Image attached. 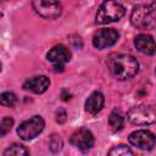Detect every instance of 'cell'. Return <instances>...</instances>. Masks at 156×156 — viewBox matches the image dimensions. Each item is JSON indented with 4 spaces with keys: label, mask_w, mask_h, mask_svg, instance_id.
Masks as SVG:
<instances>
[{
    "label": "cell",
    "mask_w": 156,
    "mask_h": 156,
    "mask_svg": "<svg viewBox=\"0 0 156 156\" xmlns=\"http://www.w3.org/2000/svg\"><path fill=\"white\" fill-rule=\"evenodd\" d=\"M108 68L111 74L118 80L133 78L139 71L136 58L129 54H116L108 60Z\"/></svg>",
    "instance_id": "cell-1"
},
{
    "label": "cell",
    "mask_w": 156,
    "mask_h": 156,
    "mask_svg": "<svg viewBox=\"0 0 156 156\" xmlns=\"http://www.w3.org/2000/svg\"><path fill=\"white\" fill-rule=\"evenodd\" d=\"M132 23L141 29L151 28L156 24V1H147L136 5L130 15Z\"/></svg>",
    "instance_id": "cell-2"
},
{
    "label": "cell",
    "mask_w": 156,
    "mask_h": 156,
    "mask_svg": "<svg viewBox=\"0 0 156 156\" xmlns=\"http://www.w3.org/2000/svg\"><path fill=\"white\" fill-rule=\"evenodd\" d=\"M126 13V9L123 5L118 4L115 0H104L99 6L95 22L98 24H107L116 21H119Z\"/></svg>",
    "instance_id": "cell-3"
},
{
    "label": "cell",
    "mask_w": 156,
    "mask_h": 156,
    "mask_svg": "<svg viewBox=\"0 0 156 156\" xmlns=\"http://www.w3.org/2000/svg\"><path fill=\"white\" fill-rule=\"evenodd\" d=\"M130 123L136 126H149L156 123V105H140L132 107L127 115Z\"/></svg>",
    "instance_id": "cell-4"
},
{
    "label": "cell",
    "mask_w": 156,
    "mask_h": 156,
    "mask_svg": "<svg viewBox=\"0 0 156 156\" xmlns=\"http://www.w3.org/2000/svg\"><path fill=\"white\" fill-rule=\"evenodd\" d=\"M45 122L40 116H33L32 118L22 122L17 128V134L22 140H32L38 136L44 129Z\"/></svg>",
    "instance_id": "cell-5"
},
{
    "label": "cell",
    "mask_w": 156,
    "mask_h": 156,
    "mask_svg": "<svg viewBox=\"0 0 156 156\" xmlns=\"http://www.w3.org/2000/svg\"><path fill=\"white\" fill-rule=\"evenodd\" d=\"M32 6L39 16L46 20H55L62 12L58 0H33Z\"/></svg>",
    "instance_id": "cell-6"
},
{
    "label": "cell",
    "mask_w": 156,
    "mask_h": 156,
    "mask_svg": "<svg viewBox=\"0 0 156 156\" xmlns=\"http://www.w3.org/2000/svg\"><path fill=\"white\" fill-rule=\"evenodd\" d=\"M119 34L113 28H102L94 33L93 35V45L96 49H106L117 43Z\"/></svg>",
    "instance_id": "cell-7"
},
{
    "label": "cell",
    "mask_w": 156,
    "mask_h": 156,
    "mask_svg": "<svg viewBox=\"0 0 156 156\" xmlns=\"http://www.w3.org/2000/svg\"><path fill=\"white\" fill-rule=\"evenodd\" d=\"M128 140L133 146H136L140 150H151L155 146L156 136L150 130L140 129L130 133Z\"/></svg>",
    "instance_id": "cell-8"
},
{
    "label": "cell",
    "mask_w": 156,
    "mask_h": 156,
    "mask_svg": "<svg viewBox=\"0 0 156 156\" xmlns=\"http://www.w3.org/2000/svg\"><path fill=\"white\" fill-rule=\"evenodd\" d=\"M69 141H71V144L74 147H77L80 151H88V150H90L94 146V143H95L91 132L88 130V129H85V128H80L77 132H74L71 135Z\"/></svg>",
    "instance_id": "cell-9"
},
{
    "label": "cell",
    "mask_w": 156,
    "mask_h": 156,
    "mask_svg": "<svg viewBox=\"0 0 156 156\" xmlns=\"http://www.w3.org/2000/svg\"><path fill=\"white\" fill-rule=\"evenodd\" d=\"M71 51L65 45H55L46 54L48 61L52 62L54 65H65L71 60Z\"/></svg>",
    "instance_id": "cell-10"
},
{
    "label": "cell",
    "mask_w": 156,
    "mask_h": 156,
    "mask_svg": "<svg viewBox=\"0 0 156 156\" xmlns=\"http://www.w3.org/2000/svg\"><path fill=\"white\" fill-rule=\"evenodd\" d=\"M50 85V79L46 76H35L27 79L23 83V89L29 90L34 94H41L48 90Z\"/></svg>",
    "instance_id": "cell-11"
},
{
    "label": "cell",
    "mask_w": 156,
    "mask_h": 156,
    "mask_svg": "<svg viewBox=\"0 0 156 156\" xmlns=\"http://www.w3.org/2000/svg\"><path fill=\"white\" fill-rule=\"evenodd\" d=\"M134 45L138 51L145 55H154L156 51V43L150 34H139L134 39Z\"/></svg>",
    "instance_id": "cell-12"
},
{
    "label": "cell",
    "mask_w": 156,
    "mask_h": 156,
    "mask_svg": "<svg viewBox=\"0 0 156 156\" xmlns=\"http://www.w3.org/2000/svg\"><path fill=\"white\" fill-rule=\"evenodd\" d=\"M104 104H105V98L102 93L94 91L89 95V98L85 101V111L91 115H96L98 112L101 111V108L104 107Z\"/></svg>",
    "instance_id": "cell-13"
},
{
    "label": "cell",
    "mask_w": 156,
    "mask_h": 156,
    "mask_svg": "<svg viewBox=\"0 0 156 156\" xmlns=\"http://www.w3.org/2000/svg\"><path fill=\"white\" fill-rule=\"evenodd\" d=\"M108 123H110V126H111V128L113 130H116V132L117 130H121L123 128V126H124L123 115L119 111H117V110L112 111L111 115H110V117H108Z\"/></svg>",
    "instance_id": "cell-14"
},
{
    "label": "cell",
    "mask_w": 156,
    "mask_h": 156,
    "mask_svg": "<svg viewBox=\"0 0 156 156\" xmlns=\"http://www.w3.org/2000/svg\"><path fill=\"white\" fill-rule=\"evenodd\" d=\"M29 151L27 147H24L23 145L20 144H12L10 145L5 151H4V156H10V155H15V156H26L28 155Z\"/></svg>",
    "instance_id": "cell-15"
},
{
    "label": "cell",
    "mask_w": 156,
    "mask_h": 156,
    "mask_svg": "<svg viewBox=\"0 0 156 156\" xmlns=\"http://www.w3.org/2000/svg\"><path fill=\"white\" fill-rule=\"evenodd\" d=\"M0 100H1V105L2 106H7V107H12L15 106L17 99H16V95L11 91H5L0 95Z\"/></svg>",
    "instance_id": "cell-16"
},
{
    "label": "cell",
    "mask_w": 156,
    "mask_h": 156,
    "mask_svg": "<svg viewBox=\"0 0 156 156\" xmlns=\"http://www.w3.org/2000/svg\"><path fill=\"white\" fill-rule=\"evenodd\" d=\"M62 139L60 135L57 134H52L49 139V149L52 151V152H58L61 149H62Z\"/></svg>",
    "instance_id": "cell-17"
},
{
    "label": "cell",
    "mask_w": 156,
    "mask_h": 156,
    "mask_svg": "<svg viewBox=\"0 0 156 156\" xmlns=\"http://www.w3.org/2000/svg\"><path fill=\"white\" fill-rule=\"evenodd\" d=\"M134 152L126 145H118V146H113L110 151L108 155L111 156H126V155H133Z\"/></svg>",
    "instance_id": "cell-18"
},
{
    "label": "cell",
    "mask_w": 156,
    "mask_h": 156,
    "mask_svg": "<svg viewBox=\"0 0 156 156\" xmlns=\"http://www.w3.org/2000/svg\"><path fill=\"white\" fill-rule=\"evenodd\" d=\"M12 126H13V119L11 117H4L0 123V135L4 136L5 134H7L11 130Z\"/></svg>",
    "instance_id": "cell-19"
},
{
    "label": "cell",
    "mask_w": 156,
    "mask_h": 156,
    "mask_svg": "<svg viewBox=\"0 0 156 156\" xmlns=\"http://www.w3.org/2000/svg\"><path fill=\"white\" fill-rule=\"evenodd\" d=\"M66 119H67V112H66V110L58 108L56 111V122L60 123V124H62V123L66 122Z\"/></svg>",
    "instance_id": "cell-20"
},
{
    "label": "cell",
    "mask_w": 156,
    "mask_h": 156,
    "mask_svg": "<svg viewBox=\"0 0 156 156\" xmlns=\"http://www.w3.org/2000/svg\"><path fill=\"white\" fill-rule=\"evenodd\" d=\"M69 41H71V44H72L76 49H80V48L83 46L82 38L78 37V35H71V37H69Z\"/></svg>",
    "instance_id": "cell-21"
},
{
    "label": "cell",
    "mask_w": 156,
    "mask_h": 156,
    "mask_svg": "<svg viewBox=\"0 0 156 156\" xmlns=\"http://www.w3.org/2000/svg\"><path fill=\"white\" fill-rule=\"evenodd\" d=\"M61 98H62V100L67 101V100L71 99V94H69L67 90H62V93H61Z\"/></svg>",
    "instance_id": "cell-22"
}]
</instances>
